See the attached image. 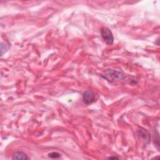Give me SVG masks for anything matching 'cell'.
Masks as SVG:
<instances>
[{
	"label": "cell",
	"instance_id": "1",
	"mask_svg": "<svg viewBox=\"0 0 160 160\" xmlns=\"http://www.w3.org/2000/svg\"><path fill=\"white\" fill-rule=\"evenodd\" d=\"M103 76L109 81H115L122 80L125 78V75L122 72L113 70H109L105 72Z\"/></svg>",
	"mask_w": 160,
	"mask_h": 160
},
{
	"label": "cell",
	"instance_id": "2",
	"mask_svg": "<svg viewBox=\"0 0 160 160\" xmlns=\"http://www.w3.org/2000/svg\"><path fill=\"white\" fill-rule=\"evenodd\" d=\"M101 34L102 38L107 44L111 45L113 43V35L111 30L108 28H106V27H103V28H102L101 30Z\"/></svg>",
	"mask_w": 160,
	"mask_h": 160
},
{
	"label": "cell",
	"instance_id": "3",
	"mask_svg": "<svg viewBox=\"0 0 160 160\" xmlns=\"http://www.w3.org/2000/svg\"><path fill=\"white\" fill-rule=\"evenodd\" d=\"M83 101L86 104H90L93 103L95 100V94L93 91L88 90L86 91L83 95Z\"/></svg>",
	"mask_w": 160,
	"mask_h": 160
},
{
	"label": "cell",
	"instance_id": "4",
	"mask_svg": "<svg viewBox=\"0 0 160 160\" xmlns=\"http://www.w3.org/2000/svg\"><path fill=\"white\" fill-rule=\"evenodd\" d=\"M13 159L26 160V159H28V157L26 153L22 152H18L13 154Z\"/></svg>",
	"mask_w": 160,
	"mask_h": 160
},
{
	"label": "cell",
	"instance_id": "5",
	"mask_svg": "<svg viewBox=\"0 0 160 160\" xmlns=\"http://www.w3.org/2000/svg\"><path fill=\"white\" fill-rule=\"evenodd\" d=\"M8 47L6 44L4 43H1V56H3V54L8 51Z\"/></svg>",
	"mask_w": 160,
	"mask_h": 160
},
{
	"label": "cell",
	"instance_id": "6",
	"mask_svg": "<svg viewBox=\"0 0 160 160\" xmlns=\"http://www.w3.org/2000/svg\"><path fill=\"white\" fill-rule=\"evenodd\" d=\"M48 156L51 158H58L60 157V154L57 152H53L48 154Z\"/></svg>",
	"mask_w": 160,
	"mask_h": 160
},
{
	"label": "cell",
	"instance_id": "7",
	"mask_svg": "<svg viewBox=\"0 0 160 160\" xmlns=\"http://www.w3.org/2000/svg\"><path fill=\"white\" fill-rule=\"evenodd\" d=\"M109 159H118L117 157H116V156H114V157H109V158H108Z\"/></svg>",
	"mask_w": 160,
	"mask_h": 160
}]
</instances>
